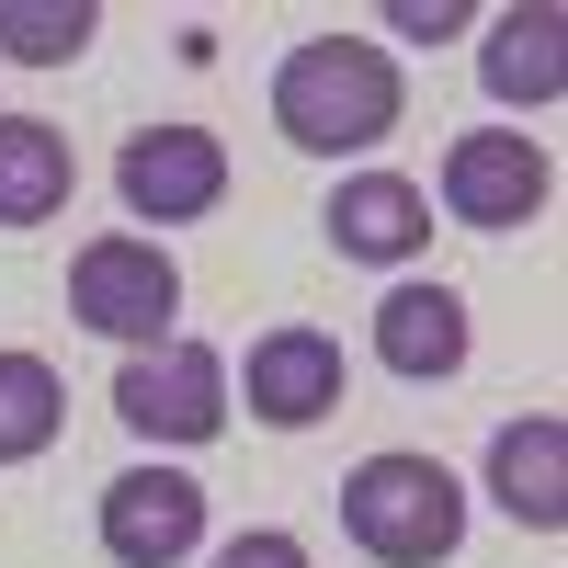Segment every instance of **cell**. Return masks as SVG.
I'll return each mask as SVG.
<instances>
[{
    "instance_id": "8",
    "label": "cell",
    "mask_w": 568,
    "mask_h": 568,
    "mask_svg": "<svg viewBox=\"0 0 568 568\" xmlns=\"http://www.w3.org/2000/svg\"><path fill=\"white\" fill-rule=\"evenodd\" d=\"M342 387H353V353L329 342V329H262L251 342V420H273V433L329 420Z\"/></svg>"
},
{
    "instance_id": "6",
    "label": "cell",
    "mask_w": 568,
    "mask_h": 568,
    "mask_svg": "<svg viewBox=\"0 0 568 568\" xmlns=\"http://www.w3.org/2000/svg\"><path fill=\"white\" fill-rule=\"evenodd\" d=\"M546 194H557V171L524 125H466L444 149V216L455 227H535Z\"/></svg>"
},
{
    "instance_id": "2",
    "label": "cell",
    "mask_w": 568,
    "mask_h": 568,
    "mask_svg": "<svg viewBox=\"0 0 568 568\" xmlns=\"http://www.w3.org/2000/svg\"><path fill=\"white\" fill-rule=\"evenodd\" d=\"M342 535L375 557V568H444L466 546V489H455V466L444 455H364L353 478H342Z\"/></svg>"
},
{
    "instance_id": "16",
    "label": "cell",
    "mask_w": 568,
    "mask_h": 568,
    "mask_svg": "<svg viewBox=\"0 0 568 568\" xmlns=\"http://www.w3.org/2000/svg\"><path fill=\"white\" fill-rule=\"evenodd\" d=\"M205 568H307V546L296 535H284V524H251V535H227Z\"/></svg>"
},
{
    "instance_id": "14",
    "label": "cell",
    "mask_w": 568,
    "mask_h": 568,
    "mask_svg": "<svg viewBox=\"0 0 568 568\" xmlns=\"http://www.w3.org/2000/svg\"><path fill=\"white\" fill-rule=\"evenodd\" d=\"M69 433V387L45 353H0V466H34Z\"/></svg>"
},
{
    "instance_id": "12",
    "label": "cell",
    "mask_w": 568,
    "mask_h": 568,
    "mask_svg": "<svg viewBox=\"0 0 568 568\" xmlns=\"http://www.w3.org/2000/svg\"><path fill=\"white\" fill-rule=\"evenodd\" d=\"M478 80H489V103H557V91H568V12H557V0H511V12H489Z\"/></svg>"
},
{
    "instance_id": "1",
    "label": "cell",
    "mask_w": 568,
    "mask_h": 568,
    "mask_svg": "<svg viewBox=\"0 0 568 568\" xmlns=\"http://www.w3.org/2000/svg\"><path fill=\"white\" fill-rule=\"evenodd\" d=\"M398 114H409V80H398V58L375 34H307V45H284L273 125L296 136L307 160H353V149H375V136H398Z\"/></svg>"
},
{
    "instance_id": "13",
    "label": "cell",
    "mask_w": 568,
    "mask_h": 568,
    "mask_svg": "<svg viewBox=\"0 0 568 568\" xmlns=\"http://www.w3.org/2000/svg\"><path fill=\"white\" fill-rule=\"evenodd\" d=\"M69 194H80L69 136L45 125V114H0V227H45V216H69Z\"/></svg>"
},
{
    "instance_id": "11",
    "label": "cell",
    "mask_w": 568,
    "mask_h": 568,
    "mask_svg": "<svg viewBox=\"0 0 568 568\" xmlns=\"http://www.w3.org/2000/svg\"><path fill=\"white\" fill-rule=\"evenodd\" d=\"M489 500H500L524 535H557V524H568V420H557V409L500 420V444H489Z\"/></svg>"
},
{
    "instance_id": "7",
    "label": "cell",
    "mask_w": 568,
    "mask_h": 568,
    "mask_svg": "<svg viewBox=\"0 0 568 568\" xmlns=\"http://www.w3.org/2000/svg\"><path fill=\"white\" fill-rule=\"evenodd\" d=\"M205 546V489L182 466H125L103 478V557L114 568H182Z\"/></svg>"
},
{
    "instance_id": "9",
    "label": "cell",
    "mask_w": 568,
    "mask_h": 568,
    "mask_svg": "<svg viewBox=\"0 0 568 568\" xmlns=\"http://www.w3.org/2000/svg\"><path fill=\"white\" fill-rule=\"evenodd\" d=\"M329 251H342V262H375V273L420 262V251H433V194L398 182V171H353L342 194H329Z\"/></svg>"
},
{
    "instance_id": "17",
    "label": "cell",
    "mask_w": 568,
    "mask_h": 568,
    "mask_svg": "<svg viewBox=\"0 0 568 568\" xmlns=\"http://www.w3.org/2000/svg\"><path fill=\"white\" fill-rule=\"evenodd\" d=\"M387 34H466V12H455V0H398Z\"/></svg>"
},
{
    "instance_id": "10",
    "label": "cell",
    "mask_w": 568,
    "mask_h": 568,
    "mask_svg": "<svg viewBox=\"0 0 568 568\" xmlns=\"http://www.w3.org/2000/svg\"><path fill=\"white\" fill-rule=\"evenodd\" d=\"M466 296L455 284H387L375 296V364L409 375V387H444V375H466Z\"/></svg>"
},
{
    "instance_id": "5",
    "label": "cell",
    "mask_w": 568,
    "mask_h": 568,
    "mask_svg": "<svg viewBox=\"0 0 568 568\" xmlns=\"http://www.w3.org/2000/svg\"><path fill=\"white\" fill-rule=\"evenodd\" d=\"M114 194H125V216H149V240L160 227H194V216L227 205V149L205 125H136L125 160H114Z\"/></svg>"
},
{
    "instance_id": "3",
    "label": "cell",
    "mask_w": 568,
    "mask_h": 568,
    "mask_svg": "<svg viewBox=\"0 0 568 568\" xmlns=\"http://www.w3.org/2000/svg\"><path fill=\"white\" fill-rule=\"evenodd\" d=\"M69 318L125 342V353H160V342H182L171 329L182 318V262L149 227H103V240H80V262H69Z\"/></svg>"
},
{
    "instance_id": "15",
    "label": "cell",
    "mask_w": 568,
    "mask_h": 568,
    "mask_svg": "<svg viewBox=\"0 0 568 568\" xmlns=\"http://www.w3.org/2000/svg\"><path fill=\"white\" fill-rule=\"evenodd\" d=\"M91 34H103L91 0H0V58L12 69H69Z\"/></svg>"
},
{
    "instance_id": "4",
    "label": "cell",
    "mask_w": 568,
    "mask_h": 568,
    "mask_svg": "<svg viewBox=\"0 0 568 568\" xmlns=\"http://www.w3.org/2000/svg\"><path fill=\"white\" fill-rule=\"evenodd\" d=\"M114 420L136 444H216L227 433V364L205 353V342H160V353H125V375H114Z\"/></svg>"
}]
</instances>
